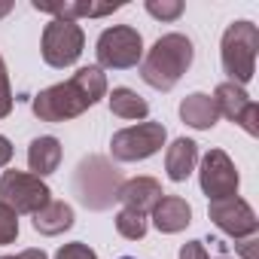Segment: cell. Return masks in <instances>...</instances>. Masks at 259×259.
I'll return each mask as SVG.
<instances>
[{
  "instance_id": "484cf974",
  "label": "cell",
  "mask_w": 259,
  "mask_h": 259,
  "mask_svg": "<svg viewBox=\"0 0 259 259\" xmlns=\"http://www.w3.org/2000/svg\"><path fill=\"white\" fill-rule=\"evenodd\" d=\"M180 259H210V256H207V250H204L201 241H186L180 247Z\"/></svg>"
},
{
  "instance_id": "3957f363",
  "label": "cell",
  "mask_w": 259,
  "mask_h": 259,
  "mask_svg": "<svg viewBox=\"0 0 259 259\" xmlns=\"http://www.w3.org/2000/svg\"><path fill=\"white\" fill-rule=\"evenodd\" d=\"M122 183H125L122 174L104 156H85L73 174V192L82 201V207H89V210L113 207V201H119Z\"/></svg>"
},
{
  "instance_id": "4316f807",
  "label": "cell",
  "mask_w": 259,
  "mask_h": 259,
  "mask_svg": "<svg viewBox=\"0 0 259 259\" xmlns=\"http://www.w3.org/2000/svg\"><path fill=\"white\" fill-rule=\"evenodd\" d=\"M10 162H13V144L0 135V168H7Z\"/></svg>"
},
{
  "instance_id": "f1b7e54d",
  "label": "cell",
  "mask_w": 259,
  "mask_h": 259,
  "mask_svg": "<svg viewBox=\"0 0 259 259\" xmlns=\"http://www.w3.org/2000/svg\"><path fill=\"white\" fill-rule=\"evenodd\" d=\"M10 10H13V4H0V19H4V16H7Z\"/></svg>"
},
{
  "instance_id": "5b68a950",
  "label": "cell",
  "mask_w": 259,
  "mask_h": 259,
  "mask_svg": "<svg viewBox=\"0 0 259 259\" xmlns=\"http://www.w3.org/2000/svg\"><path fill=\"white\" fill-rule=\"evenodd\" d=\"M98 67L104 70H128L144 58V37L128 25H113L98 37Z\"/></svg>"
},
{
  "instance_id": "ffe728a7",
  "label": "cell",
  "mask_w": 259,
  "mask_h": 259,
  "mask_svg": "<svg viewBox=\"0 0 259 259\" xmlns=\"http://www.w3.org/2000/svg\"><path fill=\"white\" fill-rule=\"evenodd\" d=\"M147 217L144 213H135V210H119L116 213V232L122 235V238H128V241H141L144 235H147Z\"/></svg>"
},
{
  "instance_id": "277c9868",
  "label": "cell",
  "mask_w": 259,
  "mask_h": 259,
  "mask_svg": "<svg viewBox=\"0 0 259 259\" xmlns=\"http://www.w3.org/2000/svg\"><path fill=\"white\" fill-rule=\"evenodd\" d=\"M256 52H259V28L253 22H232L220 46V58H223V70L229 73V82L244 89L253 79Z\"/></svg>"
},
{
  "instance_id": "d6986e66",
  "label": "cell",
  "mask_w": 259,
  "mask_h": 259,
  "mask_svg": "<svg viewBox=\"0 0 259 259\" xmlns=\"http://www.w3.org/2000/svg\"><path fill=\"white\" fill-rule=\"evenodd\" d=\"M107 101H110V113L119 119H147L150 116V104L128 85H116Z\"/></svg>"
},
{
  "instance_id": "cb8c5ba5",
  "label": "cell",
  "mask_w": 259,
  "mask_h": 259,
  "mask_svg": "<svg viewBox=\"0 0 259 259\" xmlns=\"http://www.w3.org/2000/svg\"><path fill=\"white\" fill-rule=\"evenodd\" d=\"M55 259H98V253H95L89 244L73 241V244H64V247L55 253Z\"/></svg>"
},
{
  "instance_id": "8992f818",
  "label": "cell",
  "mask_w": 259,
  "mask_h": 259,
  "mask_svg": "<svg viewBox=\"0 0 259 259\" xmlns=\"http://www.w3.org/2000/svg\"><path fill=\"white\" fill-rule=\"evenodd\" d=\"M165 138L168 132L162 122H141V125L116 132L110 141V153L116 162H144L165 147Z\"/></svg>"
},
{
  "instance_id": "4fadbf2b",
  "label": "cell",
  "mask_w": 259,
  "mask_h": 259,
  "mask_svg": "<svg viewBox=\"0 0 259 259\" xmlns=\"http://www.w3.org/2000/svg\"><path fill=\"white\" fill-rule=\"evenodd\" d=\"M37 13H49L55 19L64 22H76V19H101L110 16L116 10H122V4H92V0H64V4H43V0H34Z\"/></svg>"
},
{
  "instance_id": "2e32d148",
  "label": "cell",
  "mask_w": 259,
  "mask_h": 259,
  "mask_svg": "<svg viewBox=\"0 0 259 259\" xmlns=\"http://www.w3.org/2000/svg\"><path fill=\"white\" fill-rule=\"evenodd\" d=\"M180 119H183L189 128H195V132H207V128L217 125L220 113H217L210 95H204V92H192L189 98L180 101Z\"/></svg>"
},
{
  "instance_id": "f546056e",
  "label": "cell",
  "mask_w": 259,
  "mask_h": 259,
  "mask_svg": "<svg viewBox=\"0 0 259 259\" xmlns=\"http://www.w3.org/2000/svg\"><path fill=\"white\" fill-rule=\"evenodd\" d=\"M122 259H135V256H122Z\"/></svg>"
},
{
  "instance_id": "44dd1931",
  "label": "cell",
  "mask_w": 259,
  "mask_h": 259,
  "mask_svg": "<svg viewBox=\"0 0 259 259\" xmlns=\"http://www.w3.org/2000/svg\"><path fill=\"white\" fill-rule=\"evenodd\" d=\"M147 13L159 22H177L183 16V0H147Z\"/></svg>"
},
{
  "instance_id": "ac0fdd59",
  "label": "cell",
  "mask_w": 259,
  "mask_h": 259,
  "mask_svg": "<svg viewBox=\"0 0 259 259\" xmlns=\"http://www.w3.org/2000/svg\"><path fill=\"white\" fill-rule=\"evenodd\" d=\"M73 226V207L67 201H49L43 210L34 213V229L40 235H61Z\"/></svg>"
},
{
  "instance_id": "8fae6325",
  "label": "cell",
  "mask_w": 259,
  "mask_h": 259,
  "mask_svg": "<svg viewBox=\"0 0 259 259\" xmlns=\"http://www.w3.org/2000/svg\"><path fill=\"white\" fill-rule=\"evenodd\" d=\"M213 107H217L220 116L238 122L247 135H259V125H256L259 107L253 104V98H250L241 85H235V82H220L217 92H213Z\"/></svg>"
},
{
  "instance_id": "4dcf8cb0",
  "label": "cell",
  "mask_w": 259,
  "mask_h": 259,
  "mask_svg": "<svg viewBox=\"0 0 259 259\" xmlns=\"http://www.w3.org/2000/svg\"><path fill=\"white\" fill-rule=\"evenodd\" d=\"M220 259H226V256H220Z\"/></svg>"
},
{
  "instance_id": "ba28073f",
  "label": "cell",
  "mask_w": 259,
  "mask_h": 259,
  "mask_svg": "<svg viewBox=\"0 0 259 259\" xmlns=\"http://www.w3.org/2000/svg\"><path fill=\"white\" fill-rule=\"evenodd\" d=\"M82 46H85V34L76 22H64V19H52L43 31V43H40V52H43V61L49 67H70L76 64V58L82 55Z\"/></svg>"
},
{
  "instance_id": "d4e9b609",
  "label": "cell",
  "mask_w": 259,
  "mask_h": 259,
  "mask_svg": "<svg viewBox=\"0 0 259 259\" xmlns=\"http://www.w3.org/2000/svg\"><path fill=\"white\" fill-rule=\"evenodd\" d=\"M235 253H238L241 259H259V238H256V235L238 238V244H235Z\"/></svg>"
},
{
  "instance_id": "7c38bea8",
  "label": "cell",
  "mask_w": 259,
  "mask_h": 259,
  "mask_svg": "<svg viewBox=\"0 0 259 259\" xmlns=\"http://www.w3.org/2000/svg\"><path fill=\"white\" fill-rule=\"evenodd\" d=\"M162 183L153 177H132L125 180L119 189V201L125 204V210H135V213H153V207L162 201Z\"/></svg>"
},
{
  "instance_id": "e0dca14e",
  "label": "cell",
  "mask_w": 259,
  "mask_h": 259,
  "mask_svg": "<svg viewBox=\"0 0 259 259\" xmlns=\"http://www.w3.org/2000/svg\"><path fill=\"white\" fill-rule=\"evenodd\" d=\"M195 162H198V144L189 138H177L165 153V171L174 183H183L195 171Z\"/></svg>"
},
{
  "instance_id": "9a60e30c",
  "label": "cell",
  "mask_w": 259,
  "mask_h": 259,
  "mask_svg": "<svg viewBox=\"0 0 259 259\" xmlns=\"http://www.w3.org/2000/svg\"><path fill=\"white\" fill-rule=\"evenodd\" d=\"M28 165H31L34 177H40V180L55 174L58 165H61V144H58V138H52V135L34 138L31 147H28Z\"/></svg>"
},
{
  "instance_id": "7a4b0ae2",
  "label": "cell",
  "mask_w": 259,
  "mask_h": 259,
  "mask_svg": "<svg viewBox=\"0 0 259 259\" xmlns=\"http://www.w3.org/2000/svg\"><path fill=\"white\" fill-rule=\"evenodd\" d=\"M192 58L195 46L186 34H165L153 43V49L141 61V79L159 92H171L192 67Z\"/></svg>"
},
{
  "instance_id": "9c48e42d",
  "label": "cell",
  "mask_w": 259,
  "mask_h": 259,
  "mask_svg": "<svg viewBox=\"0 0 259 259\" xmlns=\"http://www.w3.org/2000/svg\"><path fill=\"white\" fill-rule=\"evenodd\" d=\"M198 180H201V192H204L210 201L238 195V183H241V177H238V171H235V162H232L223 150H210V153L201 159Z\"/></svg>"
},
{
  "instance_id": "603a6c76",
  "label": "cell",
  "mask_w": 259,
  "mask_h": 259,
  "mask_svg": "<svg viewBox=\"0 0 259 259\" xmlns=\"http://www.w3.org/2000/svg\"><path fill=\"white\" fill-rule=\"evenodd\" d=\"M13 113V89H10V73L7 64L0 58V119H7Z\"/></svg>"
},
{
  "instance_id": "6da1fadb",
  "label": "cell",
  "mask_w": 259,
  "mask_h": 259,
  "mask_svg": "<svg viewBox=\"0 0 259 259\" xmlns=\"http://www.w3.org/2000/svg\"><path fill=\"white\" fill-rule=\"evenodd\" d=\"M104 95H107V76L101 67L92 64V67H79L67 82H55L43 89L31 101V110L40 122H67L82 116Z\"/></svg>"
},
{
  "instance_id": "5bb4252c",
  "label": "cell",
  "mask_w": 259,
  "mask_h": 259,
  "mask_svg": "<svg viewBox=\"0 0 259 259\" xmlns=\"http://www.w3.org/2000/svg\"><path fill=\"white\" fill-rule=\"evenodd\" d=\"M192 223V207L180 195H162V201L153 207V226L162 235H177Z\"/></svg>"
},
{
  "instance_id": "30bf717a",
  "label": "cell",
  "mask_w": 259,
  "mask_h": 259,
  "mask_svg": "<svg viewBox=\"0 0 259 259\" xmlns=\"http://www.w3.org/2000/svg\"><path fill=\"white\" fill-rule=\"evenodd\" d=\"M207 217H210V223H213L220 232H226V235L235 238V241H238V238H247V235H256V229H259V220H256L253 207H250L244 198H238V195L210 201V204H207Z\"/></svg>"
},
{
  "instance_id": "52a82bcc",
  "label": "cell",
  "mask_w": 259,
  "mask_h": 259,
  "mask_svg": "<svg viewBox=\"0 0 259 259\" xmlns=\"http://www.w3.org/2000/svg\"><path fill=\"white\" fill-rule=\"evenodd\" d=\"M0 201L10 204L16 213L34 217L37 210H43L52 201V192L40 177L28 171H4V177H0Z\"/></svg>"
},
{
  "instance_id": "83f0119b",
  "label": "cell",
  "mask_w": 259,
  "mask_h": 259,
  "mask_svg": "<svg viewBox=\"0 0 259 259\" xmlns=\"http://www.w3.org/2000/svg\"><path fill=\"white\" fill-rule=\"evenodd\" d=\"M0 259H49V256L43 250H37V247H28V250H22L16 256H0Z\"/></svg>"
},
{
  "instance_id": "7402d4cb",
  "label": "cell",
  "mask_w": 259,
  "mask_h": 259,
  "mask_svg": "<svg viewBox=\"0 0 259 259\" xmlns=\"http://www.w3.org/2000/svg\"><path fill=\"white\" fill-rule=\"evenodd\" d=\"M19 238V213L0 201V247L4 244H13Z\"/></svg>"
}]
</instances>
